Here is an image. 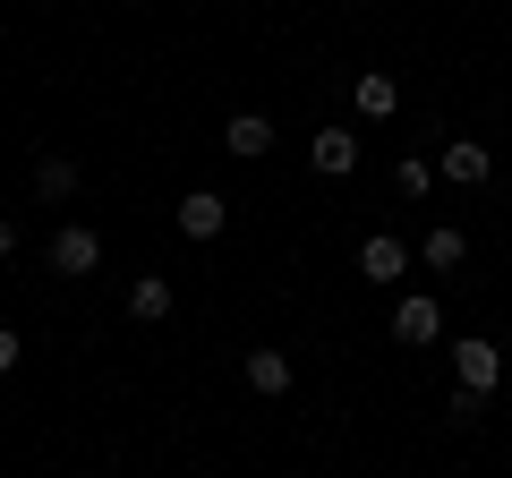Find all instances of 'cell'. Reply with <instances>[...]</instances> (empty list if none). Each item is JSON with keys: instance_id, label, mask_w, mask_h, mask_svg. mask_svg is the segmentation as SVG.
<instances>
[{"instance_id": "30bf717a", "label": "cell", "mask_w": 512, "mask_h": 478, "mask_svg": "<svg viewBox=\"0 0 512 478\" xmlns=\"http://www.w3.org/2000/svg\"><path fill=\"white\" fill-rule=\"evenodd\" d=\"M180 231L188 239H222V197H214V188H188V197H180Z\"/></svg>"}, {"instance_id": "2e32d148", "label": "cell", "mask_w": 512, "mask_h": 478, "mask_svg": "<svg viewBox=\"0 0 512 478\" xmlns=\"http://www.w3.org/2000/svg\"><path fill=\"white\" fill-rule=\"evenodd\" d=\"M18 368V325H0V376Z\"/></svg>"}, {"instance_id": "8992f818", "label": "cell", "mask_w": 512, "mask_h": 478, "mask_svg": "<svg viewBox=\"0 0 512 478\" xmlns=\"http://www.w3.org/2000/svg\"><path fill=\"white\" fill-rule=\"evenodd\" d=\"M308 163L325 171V180H350V171H359V137H350V129H316Z\"/></svg>"}, {"instance_id": "9c48e42d", "label": "cell", "mask_w": 512, "mask_h": 478, "mask_svg": "<svg viewBox=\"0 0 512 478\" xmlns=\"http://www.w3.org/2000/svg\"><path fill=\"white\" fill-rule=\"evenodd\" d=\"M436 333H444L436 299H402V308H393V342H436Z\"/></svg>"}, {"instance_id": "8fae6325", "label": "cell", "mask_w": 512, "mask_h": 478, "mask_svg": "<svg viewBox=\"0 0 512 478\" xmlns=\"http://www.w3.org/2000/svg\"><path fill=\"white\" fill-rule=\"evenodd\" d=\"M393 111H402V86L384 69H359V120H393Z\"/></svg>"}, {"instance_id": "9a60e30c", "label": "cell", "mask_w": 512, "mask_h": 478, "mask_svg": "<svg viewBox=\"0 0 512 478\" xmlns=\"http://www.w3.org/2000/svg\"><path fill=\"white\" fill-rule=\"evenodd\" d=\"M393 188H402V197H427V154H402V163H393Z\"/></svg>"}, {"instance_id": "ba28073f", "label": "cell", "mask_w": 512, "mask_h": 478, "mask_svg": "<svg viewBox=\"0 0 512 478\" xmlns=\"http://www.w3.org/2000/svg\"><path fill=\"white\" fill-rule=\"evenodd\" d=\"M171 308H180V291H171L163 274H137V282H128V316H137V325H163Z\"/></svg>"}, {"instance_id": "5b68a950", "label": "cell", "mask_w": 512, "mask_h": 478, "mask_svg": "<svg viewBox=\"0 0 512 478\" xmlns=\"http://www.w3.org/2000/svg\"><path fill=\"white\" fill-rule=\"evenodd\" d=\"M248 393H265V402H282V393H291V350L256 342V350H248Z\"/></svg>"}, {"instance_id": "3957f363", "label": "cell", "mask_w": 512, "mask_h": 478, "mask_svg": "<svg viewBox=\"0 0 512 478\" xmlns=\"http://www.w3.org/2000/svg\"><path fill=\"white\" fill-rule=\"evenodd\" d=\"M402 274H410V248L393 231H367L359 239V282H402Z\"/></svg>"}, {"instance_id": "4fadbf2b", "label": "cell", "mask_w": 512, "mask_h": 478, "mask_svg": "<svg viewBox=\"0 0 512 478\" xmlns=\"http://www.w3.org/2000/svg\"><path fill=\"white\" fill-rule=\"evenodd\" d=\"M461 257H470V239H461L453 222H436V231H427V248H419V265H436V274H453Z\"/></svg>"}, {"instance_id": "7c38bea8", "label": "cell", "mask_w": 512, "mask_h": 478, "mask_svg": "<svg viewBox=\"0 0 512 478\" xmlns=\"http://www.w3.org/2000/svg\"><path fill=\"white\" fill-rule=\"evenodd\" d=\"M35 197H43V205H69V197H77V163L43 154V163H35Z\"/></svg>"}, {"instance_id": "7a4b0ae2", "label": "cell", "mask_w": 512, "mask_h": 478, "mask_svg": "<svg viewBox=\"0 0 512 478\" xmlns=\"http://www.w3.org/2000/svg\"><path fill=\"white\" fill-rule=\"evenodd\" d=\"M453 385L495 393V385H504V350H495V342H453Z\"/></svg>"}, {"instance_id": "5bb4252c", "label": "cell", "mask_w": 512, "mask_h": 478, "mask_svg": "<svg viewBox=\"0 0 512 478\" xmlns=\"http://www.w3.org/2000/svg\"><path fill=\"white\" fill-rule=\"evenodd\" d=\"M478 410H487V393H470V385H453V393H444V419H453V427H470Z\"/></svg>"}, {"instance_id": "52a82bcc", "label": "cell", "mask_w": 512, "mask_h": 478, "mask_svg": "<svg viewBox=\"0 0 512 478\" xmlns=\"http://www.w3.org/2000/svg\"><path fill=\"white\" fill-rule=\"evenodd\" d=\"M444 180H453V188H478V180H487V171H495V154L487 146H478V137H453V146H444Z\"/></svg>"}, {"instance_id": "277c9868", "label": "cell", "mask_w": 512, "mask_h": 478, "mask_svg": "<svg viewBox=\"0 0 512 478\" xmlns=\"http://www.w3.org/2000/svg\"><path fill=\"white\" fill-rule=\"evenodd\" d=\"M222 146H231L239 163H265V154H274V120H265V111H231V120H222Z\"/></svg>"}, {"instance_id": "e0dca14e", "label": "cell", "mask_w": 512, "mask_h": 478, "mask_svg": "<svg viewBox=\"0 0 512 478\" xmlns=\"http://www.w3.org/2000/svg\"><path fill=\"white\" fill-rule=\"evenodd\" d=\"M9 257H18V222L0 214V265H9Z\"/></svg>"}, {"instance_id": "6da1fadb", "label": "cell", "mask_w": 512, "mask_h": 478, "mask_svg": "<svg viewBox=\"0 0 512 478\" xmlns=\"http://www.w3.org/2000/svg\"><path fill=\"white\" fill-rule=\"evenodd\" d=\"M43 257H52V274H94V265H103V239H94L86 222H60Z\"/></svg>"}]
</instances>
